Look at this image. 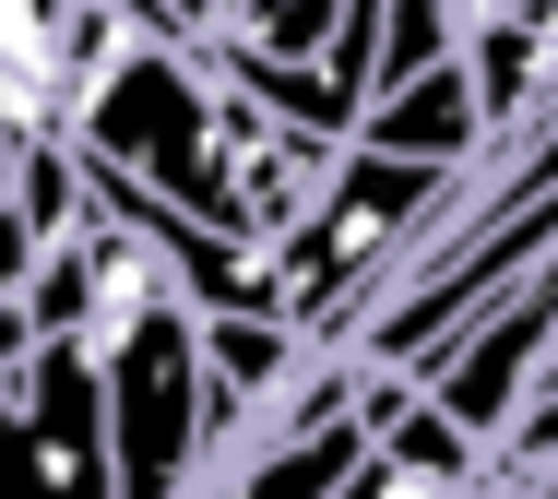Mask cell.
Masks as SVG:
<instances>
[{"label":"cell","instance_id":"obj_1","mask_svg":"<svg viewBox=\"0 0 558 499\" xmlns=\"http://www.w3.org/2000/svg\"><path fill=\"white\" fill-rule=\"evenodd\" d=\"M463 203V167L451 155H392V143H344L322 203L274 239V309L286 333H344L368 309V273L416 261L428 227Z\"/></svg>","mask_w":558,"mask_h":499},{"label":"cell","instance_id":"obj_2","mask_svg":"<svg viewBox=\"0 0 558 499\" xmlns=\"http://www.w3.org/2000/svg\"><path fill=\"white\" fill-rule=\"evenodd\" d=\"M250 12H274V0H238V24H250Z\"/></svg>","mask_w":558,"mask_h":499},{"label":"cell","instance_id":"obj_3","mask_svg":"<svg viewBox=\"0 0 558 499\" xmlns=\"http://www.w3.org/2000/svg\"><path fill=\"white\" fill-rule=\"evenodd\" d=\"M547 476H558V464H547ZM547 476H535V488H547Z\"/></svg>","mask_w":558,"mask_h":499}]
</instances>
